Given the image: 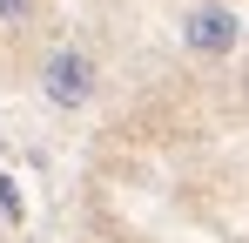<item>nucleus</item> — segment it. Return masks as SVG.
Returning <instances> with one entry per match:
<instances>
[{
	"label": "nucleus",
	"mask_w": 249,
	"mask_h": 243,
	"mask_svg": "<svg viewBox=\"0 0 249 243\" xmlns=\"http://www.w3.org/2000/svg\"><path fill=\"white\" fill-rule=\"evenodd\" d=\"M41 95L54 101V108H81L88 95H94V61H88V54H74V47L47 54V68H41Z\"/></svg>",
	"instance_id": "obj_1"
},
{
	"label": "nucleus",
	"mask_w": 249,
	"mask_h": 243,
	"mask_svg": "<svg viewBox=\"0 0 249 243\" xmlns=\"http://www.w3.org/2000/svg\"><path fill=\"white\" fill-rule=\"evenodd\" d=\"M182 40H189L196 54H236V40H243V14H236V7H196L189 27H182Z\"/></svg>",
	"instance_id": "obj_2"
},
{
	"label": "nucleus",
	"mask_w": 249,
	"mask_h": 243,
	"mask_svg": "<svg viewBox=\"0 0 249 243\" xmlns=\"http://www.w3.org/2000/svg\"><path fill=\"white\" fill-rule=\"evenodd\" d=\"M0 216H14V223L27 216V202H20V189H14V176H7V169H0Z\"/></svg>",
	"instance_id": "obj_3"
},
{
	"label": "nucleus",
	"mask_w": 249,
	"mask_h": 243,
	"mask_svg": "<svg viewBox=\"0 0 249 243\" xmlns=\"http://www.w3.org/2000/svg\"><path fill=\"white\" fill-rule=\"evenodd\" d=\"M34 14V0H0V20H27Z\"/></svg>",
	"instance_id": "obj_4"
}]
</instances>
